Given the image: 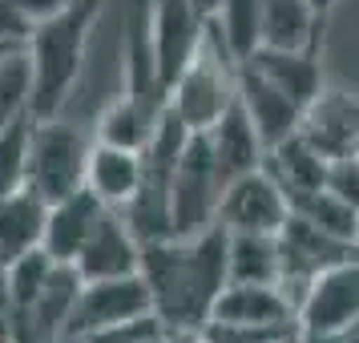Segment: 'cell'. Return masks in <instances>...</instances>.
<instances>
[{
	"label": "cell",
	"instance_id": "cell-1",
	"mask_svg": "<svg viewBox=\"0 0 359 343\" xmlns=\"http://www.w3.org/2000/svg\"><path fill=\"white\" fill-rule=\"evenodd\" d=\"M226 246L230 234L210 227L194 238L149 243L142 275L154 295V315L170 331H202L226 287Z\"/></svg>",
	"mask_w": 359,
	"mask_h": 343
},
{
	"label": "cell",
	"instance_id": "cell-2",
	"mask_svg": "<svg viewBox=\"0 0 359 343\" xmlns=\"http://www.w3.org/2000/svg\"><path fill=\"white\" fill-rule=\"evenodd\" d=\"M238 57L230 53V45L218 36L214 25H206V41L194 53V61L182 69L170 81V101L165 109L178 117L190 133L210 130L214 121L238 105Z\"/></svg>",
	"mask_w": 359,
	"mask_h": 343
},
{
	"label": "cell",
	"instance_id": "cell-3",
	"mask_svg": "<svg viewBox=\"0 0 359 343\" xmlns=\"http://www.w3.org/2000/svg\"><path fill=\"white\" fill-rule=\"evenodd\" d=\"M278 255H283V278H278V287L291 295L294 307H299V299L307 295V287L323 271L359 259V243H347V238L315 227V222H307V218H299L291 210L287 227L278 230Z\"/></svg>",
	"mask_w": 359,
	"mask_h": 343
},
{
	"label": "cell",
	"instance_id": "cell-4",
	"mask_svg": "<svg viewBox=\"0 0 359 343\" xmlns=\"http://www.w3.org/2000/svg\"><path fill=\"white\" fill-rule=\"evenodd\" d=\"M154 315V295H149L146 275H126V278H97L85 283L73 315H69V335H93V331H109V327L133 323Z\"/></svg>",
	"mask_w": 359,
	"mask_h": 343
},
{
	"label": "cell",
	"instance_id": "cell-5",
	"mask_svg": "<svg viewBox=\"0 0 359 343\" xmlns=\"http://www.w3.org/2000/svg\"><path fill=\"white\" fill-rule=\"evenodd\" d=\"M359 323V259L339 262L307 287L299 299V327L311 343L335 339Z\"/></svg>",
	"mask_w": 359,
	"mask_h": 343
},
{
	"label": "cell",
	"instance_id": "cell-6",
	"mask_svg": "<svg viewBox=\"0 0 359 343\" xmlns=\"http://www.w3.org/2000/svg\"><path fill=\"white\" fill-rule=\"evenodd\" d=\"M291 218V198L266 170L234 178L218 206V227L226 234H278Z\"/></svg>",
	"mask_w": 359,
	"mask_h": 343
},
{
	"label": "cell",
	"instance_id": "cell-7",
	"mask_svg": "<svg viewBox=\"0 0 359 343\" xmlns=\"http://www.w3.org/2000/svg\"><path fill=\"white\" fill-rule=\"evenodd\" d=\"M89 154H93V146H85L81 133L53 126V130L36 133V142L29 146V170H25V178H33V190L41 198L61 202V198L85 190Z\"/></svg>",
	"mask_w": 359,
	"mask_h": 343
},
{
	"label": "cell",
	"instance_id": "cell-8",
	"mask_svg": "<svg viewBox=\"0 0 359 343\" xmlns=\"http://www.w3.org/2000/svg\"><path fill=\"white\" fill-rule=\"evenodd\" d=\"M299 137H303L307 146L319 149L327 162L359 154V97L323 85V89L315 93V101L303 109Z\"/></svg>",
	"mask_w": 359,
	"mask_h": 343
},
{
	"label": "cell",
	"instance_id": "cell-9",
	"mask_svg": "<svg viewBox=\"0 0 359 343\" xmlns=\"http://www.w3.org/2000/svg\"><path fill=\"white\" fill-rule=\"evenodd\" d=\"M142 243H137V230L117 218L114 210L101 214V222L93 227L89 243L77 255V275L85 283H97V278H126V275H142Z\"/></svg>",
	"mask_w": 359,
	"mask_h": 343
},
{
	"label": "cell",
	"instance_id": "cell-10",
	"mask_svg": "<svg viewBox=\"0 0 359 343\" xmlns=\"http://www.w3.org/2000/svg\"><path fill=\"white\" fill-rule=\"evenodd\" d=\"M210 319L230 327H283L299 323V307L278 283H226Z\"/></svg>",
	"mask_w": 359,
	"mask_h": 343
},
{
	"label": "cell",
	"instance_id": "cell-11",
	"mask_svg": "<svg viewBox=\"0 0 359 343\" xmlns=\"http://www.w3.org/2000/svg\"><path fill=\"white\" fill-rule=\"evenodd\" d=\"M85 186H89L109 210L133 206V198L146 190V158H142V149L97 142L93 154H89V178H85Z\"/></svg>",
	"mask_w": 359,
	"mask_h": 343
},
{
	"label": "cell",
	"instance_id": "cell-12",
	"mask_svg": "<svg viewBox=\"0 0 359 343\" xmlns=\"http://www.w3.org/2000/svg\"><path fill=\"white\" fill-rule=\"evenodd\" d=\"M202 133H206L214 162H218V170H222L226 182L243 178L250 170H259L262 158H266V142L259 137V130H255V121L246 117L243 105H234L222 121H214L210 130H202Z\"/></svg>",
	"mask_w": 359,
	"mask_h": 343
},
{
	"label": "cell",
	"instance_id": "cell-13",
	"mask_svg": "<svg viewBox=\"0 0 359 343\" xmlns=\"http://www.w3.org/2000/svg\"><path fill=\"white\" fill-rule=\"evenodd\" d=\"M262 170L287 190V198L307 194V190H319L327 178V158L315 146H307L299 133L283 137L275 146H266V158H262Z\"/></svg>",
	"mask_w": 359,
	"mask_h": 343
},
{
	"label": "cell",
	"instance_id": "cell-14",
	"mask_svg": "<svg viewBox=\"0 0 359 343\" xmlns=\"http://www.w3.org/2000/svg\"><path fill=\"white\" fill-rule=\"evenodd\" d=\"M45 227H49V210L41 206L36 190L4 194V202H0V250H8L4 259L29 255V246L45 234Z\"/></svg>",
	"mask_w": 359,
	"mask_h": 343
},
{
	"label": "cell",
	"instance_id": "cell-15",
	"mask_svg": "<svg viewBox=\"0 0 359 343\" xmlns=\"http://www.w3.org/2000/svg\"><path fill=\"white\" fill-rule=\"evenodd\" d=\"M226 278L230 283H278L283 278L278 234H230Z\"/></svg>",
	"mask_w": 359,
	"mask_h": 343
},
{
	"label": "cell",
	"instance_id": "cell-16",
	"mask_svg": "<svg viewBox=\"0 0 359 343\" xmlns=\"http://www.w3.org/2000/svg\"><path fill=\"white\" fill-rule=\"evenodd\" d=\"M210 25L230 45V53L246 61L262 45V0H214Z\"/></svg>",
	"mask_w": 359,
	"mask_h": 343
},
{
	"label": "cell",
	"instance_id": "cell-17",
	"mask_svg": "<svg viewBox=\"0 0 359 343\" xmlns=\"http://www.w3.org/2000/svg\"><path fill=\"white\" fill-rule=\"evenodd\" d=\"M323 186H327V190H331L335 198H339V202H347L351 210H359V154L327 162Z\"/></svg>",
	"mask_w": 359,
	"mask_h": 343
},
{
	"label": "cell",
	"instance_id": "cell-18",
	"mask_svg": "<svg viewBox=\"0 0 359 343\" xmlns=\"http://www.w3.org/2000/svg\"><path fill=\"white\" fill-rule=\"evenodd\" d=\"M311 4H315V13H319V17H327V13H331L339 0H311Z\"/></svg>",
	"mask_w": 359,
	"mask_h": 343
},
{
	"label": "cell",
	"instance_id": "cell-19",
	"mask_svg": "<svg viewBox=\"0 0 359 343\" xmlns=\"http://www.w3.org/2000/svg\"><path fill=\"white\" fill-rule=\"evenodd\" d=\"M202 4H206V8H210V4H214V0H202Z\"/></svg>",
	"mask_w": 359,
	"mask_h": 343
}]
</instances>
